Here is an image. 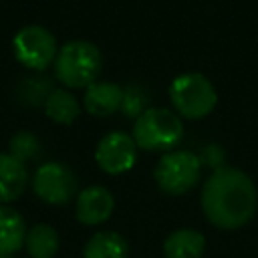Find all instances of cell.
I'll use <instances>...</instances> for the list:
<instances>
[{"mask_svg": "<svg viewBox=\"0 0 258 258\" xmlns=\"http://www.w3.org/2000/svg\"><path fill=\"white\" fill-rule=\"evenodd\" d=\"M24 218L10 206L0 204V256H12L24 246L26 240Z\"/></svg>", "mask_w": 258, "mask_h": 258, "instance_id": "obj_12", "label": "cell"}, {"mask_svg": "<svg viewBox=\"0 0 258 258\" xmlns=\"http://www.w3.org/2000/svg\"><path fill=\"white\" fill-rule=\"evenodd\" d=\"M56 79L71 89H87L101 73V50L89 40H71L62 44L54 58Z\"/></svg>", "mask_w": 258, "mask_h": 258, "instance_id": "obj_2", "label": "cell"}, {"mask_svg": "<svg viewBox=\"0 0 258 258\" xmlns=\"http://www.w3.org/2000/svg\"><path fill=\"white\" fill-rule=\"evenodd\" d=\"M202 173V163L200 157L194 151L185 149H173L161 155L153 169L155 183L159 185L161 191L169 196H181L189 191Z\"/></svg>", "mask_w": 258, "mask_h": 258, "instance_id": "obj_5", "label": "cell"}, {"mask_svg": "<svg viewBox=\"0 0 258 258\" xmlns=\"http://www.w3.org/2000/svg\"><path fill=\"white\" fill-rule=\"evenodd\" d=\"M12 52L20 64L32 71H44L54 62L58 46L52 32L40 24L22 26L12 38Z\"/></svg>", "mask_w": 258, "mask_h": 258, "instance_id": "obj_6", "label": "cell"}, {"mask_svg": "<svg viewBox=\"0 0 258 258\" xmlns=\"http://www.w3.org/2000/svg\"><path fill=\"white\" fill-rule=\"evenodd\" d=\"M258 191L254 181L236 167H220L202 187V210L206 218L222 230L246 226L256 212Z\"/></svg>", "mask_w": 258, "mask_h": 258, "instance_id": "obj_1", "label": "cell"}, {"mask_svg": "<svg viewBox=\"0 0 258 258\" xmlns=\"http://www.w3.org/2000/svg\"><path fill=\"white\" fill-rule=\"evenodd\" d=\"M147 107V97L145 93L139 89V87H127L123 89V105H121V111L125 117H139Z\"/></svg>", "mask_w": 258, "mask_h": 258, "instance_id": "obj_18", "label": "cell"}, {"mask_svg": "<svg viewBox=\"0 0 258 258\" xmlns=\"http://www.w3.org/2000/svg\"><path fill=\"white\" fill-rule=\"evenodd\" d=\"M8 153L12 157H16L18 161H28V159H34L38 153H40V141L36 139V135H32L30 131H16L12 137H10V143H8Z\"/></svg>", "mask_w": 258, "mask_h": 258, "instance_id": "obj_17", "label": "cell"}, {"mask_svg": "<svg viewBox=\"0 0 258 258\" xmlns=\"http://www.w3.org/2000/svg\"><path fill=\"white\" fill-rule=\"evenodd\" d=\"M83 258H129V244L117 232H97L87 240Z\"/></svg>", "mask_w": 258, "mask_h": 258, "instance_id": "obj_14", "label": "cell"}, {"mask_svg": "<svg viewBox=\"0 0 258 258\" xmlns=\"http://www.w3.org/2000/svg\"><path fill=\"white\" fill-rule=\"evenodd\" d=\"M44 113L54 123L69 125L79 117L81 105H79L77 97L73 93H69L67 89H52L48 93V97L44 99Z\"/></svg>", "mask_w": 258, "mask_h": 258, "instance_id": "obj_15", "label": "cell"}, {"mask_svg": "<svg viewBox=\"0 0 258 258\" xmlns=\"http://www.w3.org/2000/svg\"><path fill=\"white\" fill-rule=\"evenodd\" d=\"M58 234L48 224H36L26 232L24 248L30 254V258H54L58 252Z\"/></svg>", "mask_w": 258, "mask_h": 258, "instance_id": "obj_16", "label": "cell"}, {"mask_svg": "<svg viewBox=\"0 0 258 258\" xmlns=\"http://www.w3.org/2000/svg\"><path fill=\"white\" fill-rule=\"evenodd\" d=\"M95 161L105 173L121 175L135 165L137 145L131 135L123 131H111L97 143Z\"/></svg>", "mask_w": 258, "mask_h": 258, "instance_id": "obj_8", "label": "cell"}, {"mask_svg": "<svg viewBox=\"0 0 258 258\" xmlns=\"http://www.w3.org/2000/svg\"><path fill=\"white\" fill-rule=\"evenodd\" d=\"M123 105V89L115 83H93L85 89L83 107L93 117H109Z\"/></svg>", "mask_w": 258, "mask_h": 258, "instance_id": "obj_10", "label": "cell"}, {"mask_svg": "<svg viewBox=\"0 0 258 258\" xmlns=\"http://www.w3.org/2000/svg\"><path fill=\"white\" fill-rule=\"evenodd\" d=\"M28 183V171L22 161L12 157L10 153L0 151V204L8 206L18 200Z\"/></svg>", "mask_w": 258, "mask_h": 258, "instance_id": "obj_11", "label": "cell"}, {"mask_svg": "<svg viewBox=\"0 0 258 258\" xmlns=\"http://www.w3.org/2000/svg\"><path fill=\"white\" fill-rule=\"evenodd\" d=\"M133 141L145 151H173L183 137V125L177 113L161 107L145 109L133 125Z\"/></svg>", "mask_w": 258, "mask_h": 258, "instance_id": "obj_3", "label": "cell"}, {"mask_svg": "<svg viewBox=\"0 0 258 258\" xmlns=\"http://www.w3.org/2000/svg\"><path fill=\"white\" fill-rule=\"evenodd\" d=\"M204 250H206L204 234L191 228L175 230L163 242L165 258H202Z\"/></svg>", "mask_w": 258, "mask_h": 258, "instance_id": "obj_13", "label": "cell"}, {"mask_svg": "<svg viewBox=\"0 0 258 258\" xmlns=\"http://www.w3.org/2000/svg\"><path fill=\"white\" fill-rule=\"evenodd\" d=\"M32 189L42 202L62 206L77 194V179L67 165L58 161H46L34 171Z\"/></svg>", "mask_w": 258, "mask_h": 258, "instance_id": "obj_7", "label": "cell"}, {"mask_svg": "<svg viewBox=\"0 0 258 258\" xmlns=\"http://www.w3.org/2000/svg\"><path fill=\"white\" fill-rule=\"evenodd\" d=\"M115 210L113 194L103 185H89L77 196V220L85 226H97L109 220Z\"/></svg>", "mask_w": 258, "mask_h": 258, "instance_id": "obj_9", "label": "cell"}, {"mask_svg": "<svg viewBox=\"0 0 258 258\" xmlns=\"http://www.w3.org/2000/svg\"><path fill=\"white\" fill-rule=\"evenodd\" d=\"M173 109L185 119H202L210 115L218 103V93L202 73L177 75L169 85Z\"/></svg>", "mask_w": 258, "mask_h": 258, "instance_id": "obj_4", "label": "cell"}, {"mask_svg": "<svg viewBox=\"0 0 258 258\" xmlns=\"http://www.w3.org/2000/svg\"><path fill=\"white\" fill-rule=\"evenodd\" d=\"M198 157H200V163H206V165H212V167L220 169V163H222V159H224V151H222L220 145L210 143V145H206V147L202 149V153H200Z\"/></svg>", "mask_w": 258, "mask_h": 258, "instance_id": "obj_19", "label": "cell"}, {"mask_svg": "<svg viewBox=\"0 0 258 258\" xmlns=\"http://www.w3.org/2000/svg\"><path fill=\"white\" fill-rule=\"evenodd\" d=\"M0 258H12V256H0Z\"/></svg>", "mask_w": 258, "mask_h": 258, "instance_id": "obj_20", "label": "cell"}]
</instances>
